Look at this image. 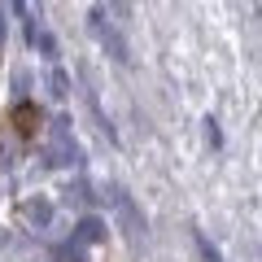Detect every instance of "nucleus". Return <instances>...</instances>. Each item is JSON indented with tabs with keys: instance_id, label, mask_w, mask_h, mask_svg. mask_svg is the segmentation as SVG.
<instances>
[{
	"instance_id": "obj_1",
	"label": "nucleus",
	"mask_w": 262,
	"mask_h": 262,
	"mask_svg": "<svg viewBox=\"0 0 262 262\" xmlns=\"http://www.w3.org/2000/svg\"><path fill=\"white\" fill-rule=\"evenodd\" d=\"M13 122H18L22 136H35V131H39V110H35L31 101H22L18 110H13Z\"/></svg>"
}]
</instances>
